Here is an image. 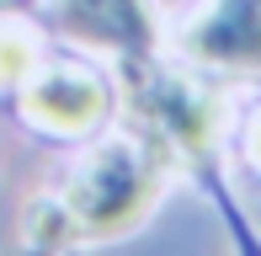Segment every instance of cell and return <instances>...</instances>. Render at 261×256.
Listing matches in <instances>:
<instances>
[{
    "label": "cell",
    "mask_w": 261,
    "mask_h": 256,
    "mask_svg": "<svg viewBox=\"0 0 261 256\" xmlns=\"http://www.w3.org/2000/svg\"><path fill=\"white\" fill-rule=\"evenodd\" d=\"M187 48L203 64L224 69H261V0H219L192 27Z\"/></svg>",
    "instance_id": "obj_3"
},
{
    "label": "cell",
    "mask_w": 261,
    "mask_h": 256,
    "mask_svg": "<svg viewBox=\"0 0 261 256\" xmlns=\"http://www.w3.org/2000/svg\"><path fill=\"white\" fill-rule=\"evenodd\" d=\"M134 107H139V118H144V128L155 134L160 149H203L213 118L187 86L160 80V75H149V69L139 64L134 69Z\"/></svg>",
    "instance_id": "obj_2"
},
{
    "label": "cell",
    "mask_w": 261,
    "mask_h": 256,
    "mask_svg": "<svg viewBox=\"0 0 261 256\" xmlns=\"http://www.w3.org/2000/svg\"><path fill=\"white\" fill-rule=\"evenodd\" d=\"M64 27L86 43L123 54H144L149 43V21L139 0H64Z\"/></svg>",
    "instance_id": "obj_4"
},
{
    "label": "cell",
    "mask_w": 261,
    "mask_h": 256,
    "mask_svg": "<svg viewBox=\"0 0 261 256\" xmlns=\"http://www.w3.org/2000/svg\"><path fill=\"white\" fill-rule=\"evenodd\" d=\"M251 149H256V155H261V123L251 128Z\"/></svg>",
    "instance_id": "obj_7"
},
{
    "label": "cell",
    "mask_w": 261,
    "mask_h": 256,
    "mask_svg": "<svg viewBox=\"0 0 261 256\" xmlns=\"http://www.w3.org/2000/svg\"><path fill=\"white\" fill-rule=\"evenodd\" d=\"M149 187H155V160L128 144H107L64 192V219L75 235H117L144 208Z\"/></svg>",
    "instance_id": "obj_1"
},
{
    "label": "cell",
    "mask_w": 261,
    "mask_h": 256,
    "mask_svg": "<svg viewBox=\"0 0 261 256\" xmlns=\"http://www.w3.org/2000/svg\"><path fill=\"white\" fill-rule=\"evenodd\" d=\"M101 107H107L101 86L86 80V75H48L32 91V112L54 128H86V123L101 118Z\"/></svg>",
    "instance_id": "obj_5"
},
{
    "label": "cell",
    "mask_w": 261,
    "mask_h": 256,
    "mask_svg": "<svg viewBox=\"0 0 261 256\" xmlns=\"http://www.w3.org/2000/svg\"><path fill=\"white\" fill-rule=\"evenodd\" d=\"M0 64H6V69H0V80H11L21 64H27V43H16V38H0Z\"/></svg>",
    "instance_id": "obj_6"
}]
</instances>
